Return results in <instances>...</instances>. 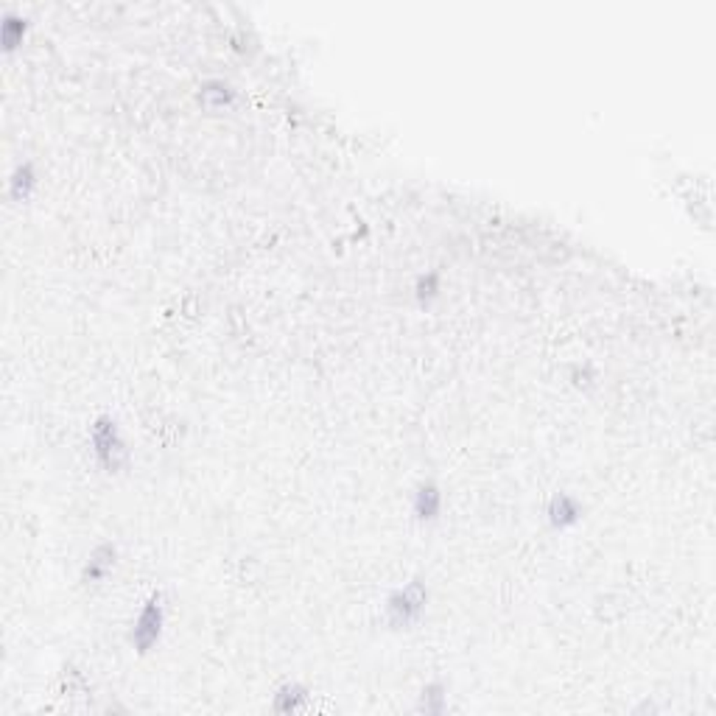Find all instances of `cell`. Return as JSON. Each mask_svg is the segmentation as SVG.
<instances>
[{
    "instance_id": "3",
    "label": "cell",
    "mask_w": 716,
    "mask_h": 716,
    "mask_svg": "<svg viewBox=\"0 0 716 716\" xmlns=\"http://www.w3.org/2000/svg\"><path fill=\"white\" fill-rule=\"evenodd\" d=\"M166 622H169L166 596H162L160 591H154L140 605L138 615L132 618V624H129V646H132L138 655L154 653L157 643L162 641V633H166Z\"/></svg>"
},
{
    "instance_id": "2",
    "label": "cell",
    "mask_w": 716,
    "mask_h": 716,
    "mask_svg": "<svg viewBox=\"0 0 716 716\" xmlns=\"http://www.w3.org/2000/svg\"><path fill=\"white\" fill-rule=\"evenodd\" d=\"M429 602H431V591H429L426 579L414 576L386 596L383 622L389 624V630H411L420 624V618L426 615Z\"/></svg>"
},
{
    "instance_id": "12",
    "label": "cell",
    "mask_w": 716,
    "mask_h": 716,
    "mask_svg": "<svg viewBox=\"0 0 716 716\" xmlns=\"http://www.w3.org/2000/svg\"><path fill=\"white\" fill-rule=\"evenodd\" d=\"M440 291H442V275L440 272H426V275H420L414 280V297L422 305H429L431 300H437Z\"/></svg>"
},
{
    "instance_id": "7",
    "label": "cell",
    "mask_w": 716,
    "mask_h": 716,
    "mask_svg": "<svg viewBox=\"0 0 716 716\" xmlns=\"http://www.w3.org/2000/svg\"><path fill=\"white\" fill-rule=\"evenodd\" d=\"M40 188V174H37V166L31 160H23L12 169L9 174V199L15 202H28L31 197L37 193Z\"/></svg>"
},
{
    "instance_id": "5",
    "label": "cell",
    "mask_w": 716,
    "mask_h": 716,
    "mask_svg": "<svg viewBox=\"0 0 716 716\" xmlns=\"http://www.w3.org/2000/svg\"><path fill=\"white\" fill-rule=\"evenodd\" d=\"M118 568V546L112 540H104L95 546L90 555L84 557L82 566V582L84 585H102L107 576Z\"/></svg>"
},
{
    "instance_id": "13",
    "label": "cell",
    "mask_w": 716,
    "mask_h": 716,
    "mask_svg": "<svg viewBox=\"0 0 716 716\" xmlns=\"http://www.w3.org/2000/svg\"><path fill=\"white\" fill-rule=\"evenodd\" d=\"M596 378H599V373H596L594 364H576V367L571 370V381H574L576 386H588V383H594Z\"/></svg>"
},
{
    "instance_id": "1",
    "label": "cell",
    "mask_w": 716,
    "mask_h": 716,
    "mask_svg": "<svg viewBox=\"0 0 716 716\" xmlns=\"http://www.w3.org/2000/svg\"><path fill=\"white\" fill-rule=\"evenodd\" d=\"M87 437H90V450L95 457V465H99L104 473L115 476V473H123L129 465H132V448H129V442L123 437L118 417L99 414L90 422Z\"/></svg>"
},
{
    "instance_id": "11",
    "label": "cell",
    "mask_w": 716,
    "mask_h": 716,
    "mask_svg": "<svg viewBox=\"0 0 716 716\" xmlns=\"http://www.w3.org/2000/svg\"><path fill=\"white\" fill-rule=\"evenodd\" d=\"M28 31V20L17 12H6L4 23H0V43H4V51H15L23 45V37Z\"/></svg>"
},
{
    "instance_id": "10",
    "label": "cell",
    "mask_w": 716,
    "mask_h": 716,
    "mask_svg": "<svg viewBox=\"0 0 716 716\" xmlns=\"http://www.w3.org/2000/svg\"><path fill=\"white\" fill-rule=\"evenodd\" d=\"M448 708V686L442 680H431L422 686L420 697H417V711L420 713H431V716H440L445 713Z\"/></svg>"
},
{
    "instance_id": "8",
    "label": "cell",
    "mask_w": 716,
    "mask_h": 716,
    "mask_svg": "<svg viewBox=\"0 0 716 716\" xmlns=\"http://www.w3.org/2000/svg\"><path fill=\"white\" fill-rule=\"evenodd\" d=\"M236 99H238L236 87L230 82H224V79H210V82H205L199 87V104L205 110H213V112L230 110L236 104Z\"/></svg>"
},
{
    "instance_id": "9",
    "label": "cell",
    "mask_w": 716,
    "mask_h": 716,
    "mask_svg": "<svg viewBox=\"0 0 716 716\" xmlns=\"http://www.w3.org/2000/svg\"><path fill=\"white\" fill-rule=\"evenodd\" d=\"M308 700H311V692L303 686V682H283L272 697V708L277 713H295V711H303L308 705Z\"/></svg>"
},
{
    "instance_id": "4",
    "label": "cell",
    "mask_w": 716,
    "mask_h": 716,
    "mask_svg": "<svg viewBox=\"0 0 716 716\" xmlns=\"http://www.w3.org/2000/svg\"><path fill=\"white\" fill-rule=\"evenodd\" d=\"M442 507H445V493L434 479H426L414 487V493H411L414 520H420V524H437L442 518Z\"/></svg>"
},
{
    "instance_id": "6",
    "label": "cell",
    "mask_w": 716,
    "mask_h": 716,
    "mask_svg": "<svg viewBox=\"0 0 716 716\" xmlns=\"http://www.w3.org/2000/svg\"><path fill=\"white\" fill-rule=\"evenodd\" d=\"M582 512H585L582 501L574 493H568V490H557L546 504V520L555 529H560V532L574 529L582 520Z\"/></svg>"
}]
</instances>
